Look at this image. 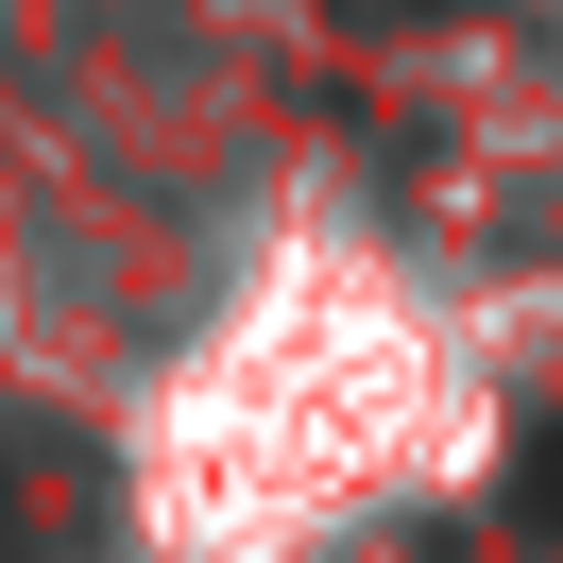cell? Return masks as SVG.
Masks as SVG:
<instances>
[{
	"instance_id": "1",
	"label": "cell",
	"mask_w": 563,
	"mask_h": 563,
	"mask_svg": "<svg viewBox=\"0 0 563 563\" xmlns=\"http://www.w3.org/2000/svg\"><path fill=\"white\" fill-rule=\"evenodd\" d=\"M512 529H547V547H563V410L512 444Z\"/></svg>"
}]
</instances>
